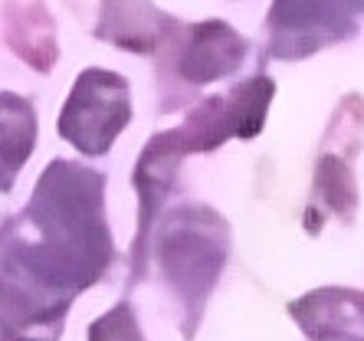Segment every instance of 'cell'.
Instances as JSON below:
<instances>
[{"label": "cell", "instance_id": "obj_1", "mask_svg": "<svg viewBox=\"0 0 364 341\" xmlns=\"http://www.w3.org/2000/svg\"><path fill=\"white\" fill-rule=\"evenodd\" d=\"M161 256L164 273H171V279L178 282V289L197 312L200 298L210 292L223 266V223L203 210H184L164 233Z\"/></svg>", "mask_w": 364, "mask_h": 341}, {"label": "cell", "instance_id": "obj_2", "mask_svg": "<svg viewBox=\"0 0 364 341\" xmlns=\"http://www.w3.org/2000/svg\"><path fill=\"white\" fill-rule=\"evenodd\" d=\"M128 121L125 82L112 72H85L60 119V131L76 148L99 154Z\"/></svg>", "mask_w": 364, "mask_h": 341}, {"label": "cell", "instance_id": "obj_3", "mask_svg": "<svg viewBox=\"0 0 364 341\" xmlns=\"http://www.w3.org/2000/svg\"><path fill=\"white\" fill-rule=\"evenodd\" d=\"M292 315L315 341L348 338L364 325V292L318 289L292 302Z\"/></svg>", "mask_w": 364, "mask_h": 341}, {"label": "cell", "instance_id": "obj_4", "mask_svg": "<svg viewBox=\"0 0 364 341\" xmlns=\"http://www.w3.org/2000/svg\"><path fill=\"white\" fill-rule=\"evenodd\" d=\"M243 56L246 43L237 30H230L227 23H203L191 36V46L181 60V72L191 82H210L217 76L237 72Z\"/></svg>", "mask_w": 364, "mask_h": 341}, {"label": "cell", "instance_id": "obj_5", "mask_svg": "<svg viewBox=\"0 0 364 341\" xmlns=\"http://www.w3.org/2000/svg\"><path fill=\"white\" fill-rule=\"evenodd\" d=\"M272 23L282 33L279 46L296 53L299 36L315 33V46L322 40L318 30H348L345 0H279L272 7Z\"/></svg>", "mask_w": 364, "mask_h": 341}, {"label": "cell", "instance_id": "obj_6", "mask_svg": "<svg viewBox=\"0 0 364 341\" xmlns=\"http://www.w3.org/2000/svg\"><path fill=\"white\" fill-rule=\"evenodd\" d=\"M33 145V112L30 105L0 95V188H10V178L26 161Z\"/></svg>", "mask_w": 364, "mask_h": 341}, {"label": "cell", "instance_id": "obj_7", "mask_svg": "<svg viewBox=\"0 0 364 341\" xmlns=\"http://www.w3.org/2000/svg\"><path fill=\"white\" fill-rule=\"evenodd\" d=\"M272 82L266 76H256L250 82L237 85L233 95L227 102V121H230V131L240 138H253L259 128H263V119H266V105L272 99Z\"/></svg>", "mask_w": 364, "mask_h": 341}, {"label": "cell", "instance_id": "obj_8", "mask_svg": "<svg viewBox=\"0 0 364 341\" xmlns=\"http://www.w3.org/2000/svg\"><path fill=\"white\" fill-rule=\"evenodd\" d=\"M318 194L331 210L348 213L355 207V184H351V170L338 158H322L318 164Z\"/></svg>", "mask_w": 364, "mask_h": 341}]
</instances>
